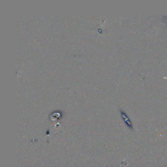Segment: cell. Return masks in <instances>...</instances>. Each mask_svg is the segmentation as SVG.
<instances>
[{"label": "cell", "instance_id": "6da1fadb", "mask_svg": "<svg viewBox=\"0 0 167 167\" xmlns=\"http://www.w3.org/2000/svg\"><path fill=\"white\" fill-rule=\"evenodd\" d=\"M121 114H122V118L123 119L125 123H126V125H127L128 127H129L130 128H131V129L133 128V125H132L130 119L129 118V117L127 116L126 113H125V112H123V111H122V110H121Z\"/></svg>", "mask_w": 167, "mask_h": 167}]
</instances>
